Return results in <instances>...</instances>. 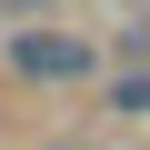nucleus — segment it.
Masks as SVG:
<instances>
[{"instance_id":"2","label":"nucleus","mask_w":150,"mask_h":150,"mask_svg":"<svg viewBox=\"0 0 150 150\" xmlns=\"http://www.w3.org/2000/svg\"><path fill=\"white\" fill-rule=\"evenodd\" d=\"M70 150H80V140H70Z\"/></svg>"},{"instance_id":"1","label":"nucleus","mask_w":150,"mask_h":150,"mask_svg":"<svg viewBox=\"0 0 150 150\" xmlns=\"http://www.w3.org/2000/svg\"><path fill=\"white\" fill-rule=\"evenodd\" d=\"M10 60L30 70V80H80V70H90V40H70V30H20Z\"/></svg>"}]
</instances>
